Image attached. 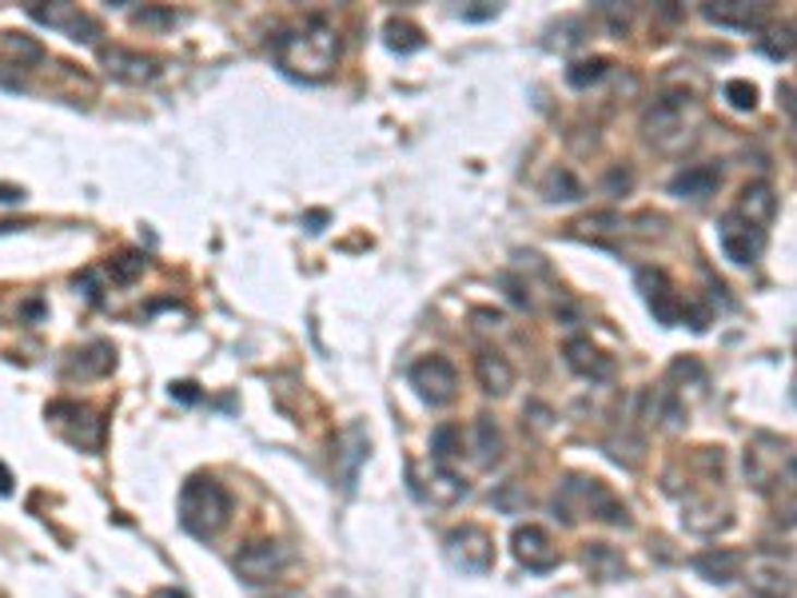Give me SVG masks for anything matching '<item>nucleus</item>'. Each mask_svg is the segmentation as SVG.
Masks as SVG:
<instances>
[{
  "label": "nucleus",
  "instance_id": "4",
  "mask_svg": "<svg viewBox=\"0 0 797 598\" xmlns=\"http://www.w3.org/2000/svg\"><path fill=\"white\" fill-rule=\"evenodd\" d=\"M698 108H693V96L690 93H666L659 100L650 104L647 112V136L650 144H659V148H683L686 140H690V124Z\"/></svg>",
  "mask_w": 797,
  "mask_h": 598
},
{
  "label": "nucleus",
  "instance_id": "13",
  "mask_svg": "<svg viewBox=\"0 0 797 598\" xmlns=\"http://www.w3.org/2000/svg\"><path fill=\"white\" fill-rule=\"evenodd\" d=\"M638 288H642V296H647L650 311H654V320H659L662 327H678V323L686 320L683 296L671 288V279L662 276L659 267H638Z\"/></svg>",
  "mask_w": 797,
  "mask_h": 598
},
{
  "label": "nucleus",
  "instance_id": "23",
  "mask_svg": "<svg viewBox=\"0 0 797 598\" xmlns=\"http://www.w3.org/2000/svg\"><path fill=\"white\" fill-rule=\"evenodd\" d=\"M474 435V459H479V467H495L498 459H503V435H498V427L491 415H479L471 427Z\"/></svg>",
  "mask_w": 797,
  "mask_h": 598
},
{
  "label": "nucleus",
  "instance_id": "34",
  "mask_svg": "<svg viewBox=\"0 0 797 598\" xmlns=\"http://www.w3.org/2000/svg\"><path fill=\"white\" fill-rule=\"evenodd\" d=\"M491 503H495L498 511L515 515V511H522V506L531 503V495H527V491H522V487L515 483V479H510V483H503V491H498V495H491Z\"/></svg>",
  "mask_w": 797,
  "mask_h": 598
},
{
  "label": "nucleus",
  "instance_id": "6",
  "mask_svg": "<svg viewBox=\"0 0 797 598\" xmlns=\"http://www.w3.org/2000/svg\"><path fill=\"white\" fill-rule=\"evenodd\" d=\"M746 571V587L753 598H794V563L789 554L758 551L753 559L741 563Z\"/></svg>",
  "mask_w": 797,
  "mask_h": 598
},
{
  "label": "nucleus",
  "instance_id": "36",
  "mask_svg": "<svg viewBox=\"0 0 797 598\" xmlns=\"http://www.w3.org/2000/svg\"><path fill=\"white\" fill-rule=\"evenodd\" d=\"M136 24L140 28H152V33H164V28H172L176 24V12L172 9H140Z\"/></svg>",
  "mask_w": 797,
  "mask_h": 598
},
{
  "label": "nucleus",
  "instance_id": "40",
  "mask_svg": "<svg viewBox=\"0 0 797 598\" xmlns=\"http://www.w3.org/2000/svg\"><path fill=\"white\" fill-rule=\"evenodd\" d=\"M0 200H4V204H12V200H21V188H16V192H12V188H0Z\"/></svg>",
  "mask_w": 797,
  "mask_h": 598
},
{
  "label": "nucleus",
  "instance_id": "15",
  "mask_svg": "<svg viewBox=\"0 0 797 598\" xmlns=\"http://www.w3.org/2000/svg\"><path fill=\"white\" fill-rule=\"evenodd\" d=\"M717 243H722L726 260H734V264H753L765 248V231L750 228L746 219H738L734 212H726L722 224H717Z\"/></svg>",
  "mask_w": 797,
  "mask_h": 598
},
{
  "label": "nucleus",
  "instance_id": "25",
  "mask_svg": "<svg viewBox=\"0 0 797 598\" xmlns=\"http://www.w3.org/2000/svg\"><path fill=\"white\" fill-rule=\"evenodd\" d=\"M455 455H462V431L455 423H439L431 431V459L439 463V467H447Z\"/></svg>",
  "mask_w": 797,
  "mask_h": 598
},
{
  "label": "nucleus",
  "instance_id": "37",
  "mask_svg": "<svg viewBox=\"0 0 797 598\" xmlns=\"http://www.w3.org/2000/svg\"><path fill=\"white\" fill-rule=\"evenodd\" d=\"M459 21H495L498 16V4H474V9H455Z\"/></svg>",
  "mask_w": 797,
  "mask_h": 598
},
{
  "label": "nucleus",
  "instance_id": "32",
  "mask_svg": "<svg viewBox=\"0 0 797 598\" xmlns=\"http://www.w3.org/2000/svg\"><path fill=\"white\" fill-rule=\"evenodd\" d=\"M762 52L770 60H789L794 57V33H789V28H770V33L762 36Z\"/></svg>",
  "mask_w": 797,
  "mask_h": 598
},
{
  "label": "nucleus",
  "instance_id": "30",
  "mask_svg": "<svg viewBox=\"0 0 797 598\" xmlns=\"http://www.w3.org/2000/svg\"><path fill=\"white\" fill-rule=\"evenodd\" d=\"M462 491H467V487H462L451 471H435V475H431V503L447 506V503H455Z\"/></svg>",
  "mask_w": 797,
  "mask_h": 598
},
{
  "label": "nucleus",
  "instance_id": "33",
  "mask_svg": "<svg viewBox=\"0 0 797 598\" xmlns=\"http://www.w3.org/2000/svg\"><path fill=\"white\" fill-rule=\"evenodd\" d=\"M144 264H148V260H144L140 252H120L112 260V279L116 284H132V279L144 272Z\"/></svg>",
  "mask_w": 797,
  "mask_h": 598
},
{
  "label": "nucleus",
  "instance_id": "22",
  "mask_svg": "<svg viewBox=\"0 0 797 598\" xmlns=\"http://www.w3.org/2000/svg\"><path fill=\"white\" fill-rule=\"evenodd\" d=\"M741 563H746V554L717 547V551L698 554V559H693V571H698L705 583H734V578H741Z\"/></svg>",
  "mask_w": 797,
  "mask_h": 598
},
{
  "label": "nucleus",
  "instance_id": "21",
  "mask_svg": "<svg viewBox=\"0 0 797 598\" xmlns=\"http://www.w3.org/2000/svg\"><path fill=\"white\" fill-rule=\"evenodd\" d=\"M567 363H570V371H578V375H582V380H611V375H614L611 356H602V351L590 344V339H570V344H567Z\"/></svg>",
  "mask_w": 797,
  "mask_h": 598
},
{
  "label": "nucleus",
  "instance_id": "19",
  "mask_svg": "<svg viewBox=\"0 0 797 598\" xmlns=\"http://www.w3.org/2000/svg\"><path fill=\"white\" fill-rule=\"evenodd\" d=\"M722 184V172H717L714 164H693L686 172H678L671 180V196L678 200H710Z\"/></svg>",
  "mask_w": 797,
  "mask_h": 598
},
{
  "label": "nucleus",
  "instance_id": "14",
  "mask_svg": "<svg viewBox=\"0 0 797 598\" xmlns=\"http://www.w3.org/2000/svg\"><path fill=\"white\" fill-rule=\"evenodd\" d=\"M510 551H515V559H519L527 571H534V575H543V571H555L558 566L555 539H551L546 527H539V523L515 527V535H510Z\"/></svg>",
  "mask_w": 797,
  "mask_h": 598
},
{
  "label": "nucleus",
  "instance_id": "38",
  "mask_svg": "<svg viewBox=\"0 0 797 598\" xmlns=\"http://www.w3.org/2000/svg\"><path fill=\"white\" fill-rule=\"evenodd\" d=\"M9 491H12V475H9V467L0 463V495H9Z\"/></svg>",
  "mask_w": 797,
  "mask_h": 598
},
{
  "label": "nucleus",
  "instance_id": "18",
  "mask_svg": "<svg viewBox=\"0 0 797 598\" xmlns=\"http://www.w3.org/2000/svg\"><path fill=\"white\" fill-rule=\"evenodd\" d=\"M734 216L746 219L750 228L765 231L770 224H774V216H777L774 188L765 184V180H753V184H746V188H741V196H738V207H734Z\"/></svg>",
  "mask_w": 797,
  "mask_h": 598
},
{
  "label": "nucleus",
  "instance_id": "8",
  "mask_svg": "<svg viewBox=\"0 0 797 598\" xmlns=\"http://www.w3.org/2000/svg\"><path fill=\"white\" fill-rule=\"evenodd\" d=\"M407 380L427 407H447L459 395V371L447 356H423L415 368L407 371Z\"/></svg>",
  "mask_w": 797,
  "mask_h": 598
},
{
  "label": "nucleus",
  "instance_id": "10",
  "mask_svg": "<svg viewBox=\"0 0 797 598\" xmlns=\"http://www.w3.org/2000/svg\"><path fill=\"white\" fill-rule=\"evenodd\" d=\"M291 563V551L276 539H255L236 554V575L243 583H271Z\"/></svg>",
  "mask_w": 797,
  "mask_h": 598
},
{
  "label": "nucleus",
  "instance_id": "9",
  "mask_svg": "<svg viewBox=\"0 0 797 598\" xmlns=\"http://www.w3.org/2000/svg\"><path fill=\"white\" fill-rule=\"evenodd\" d=\"M443 547H447V559L459 566L462 575H486L495 566V542H491V535L483 527H474V523L455 527Z\"/></svg>",
  "mask_w": 797,
  "mask_h": 598
},
{
  "label": "nucleus",
  "instance_id": "27",
  "mask_svg": "<svg viewBox=\"0 0 797 598\" xmlns=\"http://www.w3.org/2000/svg\"><path fill=\"white\" fill-rule=\"evenodd\" d=\"M383 40H387V48L391 52H419L423 48V33H419L411 21H387V28H383Z\"/></svg>",
  "mask_w": 797,
  "mask_h": 598
},
{
  "label": "nucleus",
  "instance_id": "17",
  "mask_svg": "<svg viewBox=\"0 0 797 598\" xmlns=\"http://www.w3.org/2000/svg\"><path fill=\"white\" fill-rule=\"evenodd\" d=\"M702 16L717 28H734V33H758L770 16L765 4H741V0H729V4H702Z\"/></svg>",
  "mask_w": 797,
  "mask_h": 598
},
{
  "label": "nucleus",
  "instance_id": "2",
  "mask_svg": "<svg viewBox=\"0 0 797 598\" xmlns=\"http://www.w3.org/2000/svg\"><path fill=\"white\" fill-rule=\"evenodd\" d=\"M231 518V495L228 487L212 475H192L180 487V527L196 539H216Z\"/></svg>",
  "mask_w": 797,
  "mask_h": 598
},
{
  "label": "nucleus",
  "instance_id": "39",
  "mask_svg": "<svg viewBox=\"0 0 797 598\" xmlns=\"http://www.w3.org/2000/svg\"><path fill=\"white\" fill-rule=\"evenodd\" d=\"M152 598H188L184 590H176V587H164V590H156Z\"/></svg>",
  "mask_w": 797,
  "mask_h": 598
},
{
  "label": "nucleus",
  "instance_id": "16",
  "mask_svg": "<svg viewBox=\"0 0 797 598\" xmlns=\"http://www.w3.org/2000/svg\"><path fill=\"white\" fill-rule=\"evenodd\" d=\"M371 455V435L363 423H351L339 431L336 439V467H339V479H343V487L351 491L359 479V467H363V459Z\"/></svg>",
  "mask_w": 797,
  "mask_h": 598
},
{
  "label": "nucleus",
  "instance_id": "31",
  "mask_svg": "<svg viewBox=\"0 0 797 598\" xmlns=\"http://www.w3.org/2000/svg\"><path fill=\"white\" fill-rule=\"evenodd\" d=\"M578 196H582V188H578V180L567 168H555V172L546 176V200H578Z\"/></svg>",
  "mask_w": 797,
  "mask_h": 598
},
{
  "label": "nucleus",
  "instance_id": "24",
  "mask_svg": "<svg viewBox=\"0 0 797 598\" xmlns=\"http://www.w3.org/2000/svg\"><path fill=\"white\" fill-rule=\"evenodd\" d=\"M582 563L594 578H623L626 575V563L618 559L614 547L606 542H587V551H582Z\"/></svg>",
  "mask_w": 797,
  "mask_h": 598
},
{
  "label": "nucleus",
  "instance_id": "26",
  "mask_svg": "<svg viewBox=\"0 0 797 598\" xmlns=\"http://www.w3.org/2000/svg\"><path fill=\"white\" fill-rule=\"evenodd\" d=\"M76 363H72V375H105V371H112L116 363V351L112 344H93L84 347V351H76Z\"/></svg>",
  "mask_w": 797,
  "mask_h": 598
},
{
  "label": "nucleus",
  "instance_id": "20",
  "mask_svg": "<svg viewBox=\"0 0 797 598\" xmlns=\"http://www.w3.org/2000/svg\"><path fill=\"white\" fill-rule=\"evenodd\" d=\"M474 380L486 395H507L515 387V368L498 351H479L474 356Z\"/></svg>",
  "mask_w": 797,
  "mask_h": 598
},
{
  "label": "nucleus",
  "instance_id": "7",
  "mask_svg": "<svg viewBox=\"0 0 797 598\" xmlns=\"http://www.w3.org/2000/svg\"><path fill=\"white\" fill-rule=\"evenodd\" d=\"M48 419H52V427L69 439L72 447L88 451V455H96L100 443H105V419L93 407H84V403H52Z\"/></svg>",
  "mask_w": 797,
  "mask_h": 598
},
{
  "label": "nucleus",
  "instance_id": "35",
  "mask_svg": "<svg viewBox=\"0 0 797 598\" xmlns=\"http://www.w3.org/2000/svg\"><path fill=\"white\" fill-rule=\"evenodd\" d=\"M726 100L738 108V112H750L753 104H758V88L750 81H729L726 84Z\"/></svg>",
  "mask_w": 797,
  "mask_h": 598
},
{
  "label": "nucleus",
  "instance_id": "1",
  "mask_svg": "<svg viewBox=\"0 0 797 598\" xmlns=\"http://www.w3.org/2000/svg\"><path fill=\"white\" fill-rule=\"evenodd\" d=\"M276 64L288 76L300 81H324L339 64V33L336 24H327L324 16H303L300 24H291L276 36Z\"/></svg>",
  "mask_w": 797,
  "mask_h": 598
},
{
  "label": "nucleus",
  "instance_id": "29",
  "mask_svg": "<svg viewBox=\"0 0 797 598\" xmlns=\"http://www.w3.org/2000/svg\"><path fill=\"white\" fill-rule=\"evenodd\" d=\"M4 52H12V57H16V69H24L21 60H28V64L45 60V48L36 45L33 36H24V33H4Z\"/></svg>",
  "mask_w": 797,
  "mask_h": 598
},
{
  "label": "nucleus",
  "instance_id": "5",
  "mask_svg": "<svg viewBox=\"0 0 797 598\" xmlns=\"http://www.w3.org/2000/svg\"><path fill=\"white\" fill-rule=\"evenodd\" d=\"M746 479L758 491H774L777 483H794V451L786 439L777 435H758L746 447Z\"/></svg>",
  "mask_w": 797,
  "mask_h": 598
},
{
  "label": "nucleus",
  "instance_id": "3",
  "mask_svg": "<svg viewBox=\"0 0 797 598\" xmlns=\"http://www.w3.org/2000/svg\"><path fill=\"white\" fill-rule=\"evenodd\" d=\"M555 511L563 515V523H578V518H602L611 527H626L630 523L626 506L614 499L611 487L602 479H590V475H570L567 483L558 487Z\"/></svg>",
  "mask_w": 797,
  "mask_h": 598
},
{
  "label": "nucleus",
  "instance_id": "12",
  "mask_svg": "<svg viewBox=\"0 0 797 598\" xmlns=\"http://www.w3.org/2000/svg\"><path fill=\"white\" fill-rule=\"evenodd\" d=\"M100 69L120 84H148L160 76V60L148 57V52H136V48L108 45L100 48Z\"/></svg>",
  "mask_w": 797,
  "mask_h": 598
},
{
  "label": "nucleus",
  "instance_id": "28",
  "mask_svg": "<svg viewBox=\"0 0 797 598\" xmlns=\"http://www.w3.org/2000/svg\"><path fill=\"white\" fill-rule=\"evenodd\" d=\"M606 72H611V60H606V57L575 60V64L567 69V84H570V88H590V84H599Z\"/></svg>",
  "mask_w": 797,
  "mask_h": 598
},
{
  "label": "nucleus",
  "instance_id": "11",
  "mask_svg": "<svg viewBox=\"0 0 797 598\" xmlns=\"http://www.w3.org/2000/svg\"><path fill=\"white\" fill-rule=\"evenodd\" d=\"M28 16H33L36 24H48V28H57V33H64L69 40H76V45H96L100 40V21L96 16H88V12H81L76 4H28Z\"/></svg>",
  "mask_w": 797,
  "mask_h": 598
}]
</instances>
